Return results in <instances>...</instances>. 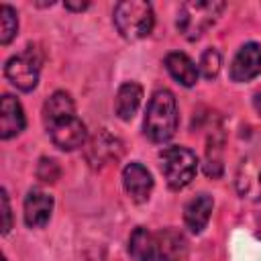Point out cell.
I'll return each mask as SVG.
<instances>
[{
    "label": "cell",
    "instance_id": "obj_1",
    "mask_svg": "<svg viewBox=\"0 0 261 261\" xmlns=\"http://www.w3.org/2000/svg\"><path fill=\"white\" fill-rule=\"evenodd\" d=\"M177 130V102L169 90L153 92L143 120V133L153 143H167Z\"/></svg>",
    "mask_w": 261,
    "mask_h": 261
},
{
    "label": "cell",
    "instance_id": "obj_2",
    "mask_svg": "<svg viewBox=\"0 0 261 261\" xmlns=\"http://www.w3.org/2000/svg\"><path fill=\"white\" fill-rule=\"evenodd\" d=\"M224 2L220 0H188L179 6L175 27L188 41H198L220 16Z\"/></svg>",
    "mask_w": 261,
    "mask_h": 261
},
{
    "label": "cell",
    "instance_id": "obj_3",
    "mask_svg": "<svg viewBox=\"0 0 261 261\" xmlns=\"http://www.w3.org/2000/svg\"><path fill=\"white\" fill-rule=\"evenodd\" d=\"M114 27L116 31L128 39L139 41L151 35L155 27V12L151 2L145 0H122L114 6Z\"/></svg>",
    "mask_w": 261,
    "mask_h": 261
},
{
    "label": "cell",
    "instance_id": "obj_4",
    "mask_svg": "<svg viewBox=\"0 0 261 261\" xmlns=\"http://www.w3.org/2000/svg\"><path fill=\"white\" fill-rule=\"evenodd\" d=\"M161 161V173L171 190H184L198 171V157L192 149L181 145L165 147L159 153Z\"/></svg>",
    "mask_w": 261,
    "mask_h": 261
},
{
    "label": "cell",
    "instance_id": "obj_5",
    "mask_svg": "<svg viewBox=\"0 0 261 261\" xmlns=\"http://www.w3.org/2000/svg\"><path fill=\"white\" fill-rule=\"evenodd\" d=\"M41 51L33 45H29L18 55H12L4 63V75L6 80L20 92H31L39 84V71H41Z\"/></svg>",
    "mask_w": 261,
    "mask_h": 261
},
{
    "label": "cell",
    "instance_id": "obj_6",
    "mask_svg": "<svg viewBox=\"0 0 261 261\" xmlns=\"http://www.w3.org/2000/svg\"><path fill=\"white\" fill-rule=\"evenodd\" d=\"M237 192L241 198L261 202V153L247 155L237 169Z\"/></svg>",
    "mask_w": 261,
    "mask_h": 261
},
{
    "label": "cell",
    "instance_id": "obj_7",
    "mask_svg": "<svg viewBox=\"0 0 261 261\" xmlns=\"http://www.w3.org/2000/svg\"><path fill=\"white\" fill-rule=\"evenodd\" d=\"M49 135H51V141L55 147L63 149V151H73L77 147H84L86 139H88V130H86V124L82 122V118L77 116H67V118H61L53 124L47 126Z\"/></svg>",
    "mask_w": 261,
    "mask_h": 261
},
{
    "label": "cell",
    "instance_id": "obj_8",
    "mask_svg": "<svg viewBox=\"0 0 261 261\" xmlns=\"http://www.w3.org/2000/svg\"><path fill=\"white\" fill-rule=\"evenodd\" d=\"M261 73V45L259 43H245L230 61V80L237 84L251 82Z\"/></svg>",
    "mask_w": 261,
    "mask_h": 261
},
{
    "label": "cell",
    "instance_id": "obj_9",
    "mask_svg": "<svg viewBox=\"0 0 261 261\" xmlns=\"http://www.w3.org/2000/svg\"><path fill=\"white\" fill-rule=\"evenodd\" d=\"M122 186L133 202L143 204L153 192V175L143 163L133 161L122 169Z\"/></svg>",
    "mask_w": 261,
    "mask_h": 261
},
{
    "label": "cell",
    "instance_id": "obj_10",
    "mask_svg": "<svg viewBox=\"0 0 261 261\" xmlns=\"http://www.w3.org/2000/svg\"><path fill=\"white\" fill-rule=\"evenodd\" d=\"M22 214H24V222L31 228H41L49 222L51 212H53V198L43 192V190H31L24 198V206H22Z\"/></svg>",
    "mask_w": 261,
    "mask_h": 261
},
{
    "label": "cell",
    "instance_id": "obj_11",
    "mask_svg": "<svg viewBox=\"0 0 261 261\" xmlns=\"http://www.w3.org/2000/svg\"><path fill=\"white\" fill-rule=\"evenodd\" d=\"M27 120H24V110L20 106V102L10 96L4 94L0 100V139H10L14 135H18L24 128Z\"/></svg>",
    "mask_w": 261,
    "mask_h": 261
},
{
    "label": "cell",
    "instance_id": "obj_12",
    "mask_svg": "<svg viewBox=\"0 0 261 261\" xmlns=\"http://www.w3.org/2000/svg\"><path fill=\"white\" fill-rule=\"evenodd\" d=\"M212 208H214L212 196H208V194H198V196H194V198L186 204V208H184V222H186V226H188L192 232L200 234V232L208 226V220H210V216H212Z\"/></svg>",
    "mask_w": 261,
    "mask_h": 261
},
{
    "label": "cell",
    "instance_id": "obj_13",
    "mask_svg": "<svg viewBox=\"0 0 261 261\" xmlns=\"http://www.w3.org/2000/svg\"><path fill=\"white\" fill-rule=\"evenodd\" d=\"M120 153H122V143H120L116 137H112L110 133L102 130V133L96 135L94 141L90 143L86 157H88V161H90L94 167H98V165H104V163L110 161V159H118Z\"/></svg>",
    "mask_w": 261,
    "mask_h": 261
},
{
    "label": "cell",
    "instance_id": "obj_14",
    "mask_svg": "<svg viewBox=\"0 0 261 261\" xmlns=\"http://www.w3.org/2000/svg\"><path fill=\"white\" fill-rule=\"evenodd\" d=\"M165 67H167L169 75H171L177 84H181V86H186V88H192V86L198 82V75H200L198 65H196L186 53H181V51H171V53H167V55H165Z\"/></svg>",
    "mask_w": 261,
    "mask_h": 261
},
{
    "label": "cell",
    "instance_id": "obj_15",
    "mask_svg": "<svg viewBox=\"0 0 261 261\" xmlns=\"http://www.w3.org/2000/svg\"><path fill=\"white\" fill-rule=\"evenodd\" d=\"M143 100V88L137 82H124L118 92H116V100H114V110L118 114L120 120H130Z\"/></svg>",
    "mask_w": 261,
    "mask_h": 261
},
{
    "label": "cell",
    "instance_id": "obj_16",
    "mask_svg": "<svg viewBox=\"0 0 261 261\" xmlns=\"http://www.w3.org/2000/svg\"><path fill=\"white\" fill-rule=\"evenodd\" d=\"M67 116H75L73 98L67 92L57 90L43 104V122H45V126H49L61 118H67Z\"/></svg>",
    "mask_w": 261,
    "mask_h": 261
},
{
    "label": "cell",
    "instance_id": "obj_17",
    "mask_svg": "<svg viewBox=\"0 0 261 261\" xmlns=\"http://www.w3.org/2000/svg\"><path fill=\"white\" fill-rule=\"evenodd\" d=\"M155 253L171 259V261H184L188 253V243L181 232L173 228H165L155 234Z\"/></svg>",
    "mask_w": 261,
    "mask_h": 261
},
{
    "label": "cell",
    "instance_id": "obj_18",
    "mask_svg": "<svg viewBox=\"0 0 261 261\" xmlns=\"http://www.w3.org/2000/svg\"><path fill=\"white\" fill-rule=\"evenodd\" d=\"M128 253L135 261H145L155 255V234L145 226H137L128 239Z\"/></svg>",
    "mask_w": 261,
    "mask_h": 261
},
{
    "label": "cell",
    "instance_id": "obj_19",
    "mask_svg": "<svg viewBox=\"0 0 261 261\" xmlns=\"http://www.w3.org/2000/svg\"><path fill=\"white\" fill-rule=\"evenodd\" d=\"M16 31H18L16 10L12 6H8V4H2L0 6V43L8 45L16 37Z\"/></svg>",
    "mask_w": 261,
    "mask_h": 261
},
{
    "label": "cell",
    "instance_id": "obj_20",
    "mask_svg": "<svg viewBox=\"0 0 261 261\" xmlns=\"http://www.w3.org/2000/svg\"><path fill=\"white\" fill-rule=\"evenodd\" d=\"M220 65H222V59H220V53L218 49L210 47L206 49L202 55H200V63H198V71L206 77V80H214L220 71Z\"/></svg>",
    "mask_w": 261,
    "mask_h": 261
},
{
    "label": "cell",
    "instance_id": "obj_21",
    "mask_svg": "<svg viewBox=\"0 0 261 261\" xmlns=\"http://www.w3.org/2000/svg\"><path fill=\"white\" fill-rule=\"evenodd\" d=\"M59 175H61V167H59V163H57L55 159L43 157V159L39 161L37 177H39L41 181H45V184H53V181L59 179Z\"/></svg>",
    "mask_w": 261,
    "mask_h": 261
},
{
    "label": "cell",
    "instance_id": "obj_22",
    "mask_svg": "<svg viewBox=\"0 0 261 261\" xmlns=\"http://www.w3.org/2000/svg\"><path fill=\"white\" fill-rule=\"evenodd\" d=\"M2 198V214H4V224H2V234H8L10 232V228H12V212H10V202H8V194H6V190H2V194H0Z\"/></svg>",
    "mask_w": 261,
    "mask_h": 261
},
{
    "label": "cell",
    "instance_id": "obj_23",
    "mask_svg": "<svg viewBox=\"0 0 261 261\" xmlns=\"http://www.w3.org/2000/svg\"><path fill=\"white\" fill-rule=\"evenodd\" d=\"M88 6H90V2H71V0L65 2V8H67V10H73V12H82V10H86Z\"/></svg>",
    "mask_w": 261,
    "mask_h": 261
},
{
    "label": "cell",
    "instance_id": "obj_24",
    "mask_svg": "<svg viewBox=\"0 0 261 261\" xmlns=\"http://www.w3.org/2000/svg\"><path fill=\"white\" fill-rule=\"evenodd\" d=\"M145 261H171V259H167V257H163V255H159V253H155L153 257H149V259H145Z\"/></svg>",
    "mask_w": 261,
    "mask_h": 261
},
{
    "label": "cell",
    "instance_id": "obj_25",
    "mask_svg": "<svg viewBox=\"0 0 261 261\" xmlns=\"http://www.w3.org/2000/svg\"><path fill=\"white\" fill-rule=\"evenodd\" d=\"M4 261H6V259H4Z\"/></svg>",
    "mask_w": 261,
    "mask_h": 261
}]
</instances>
